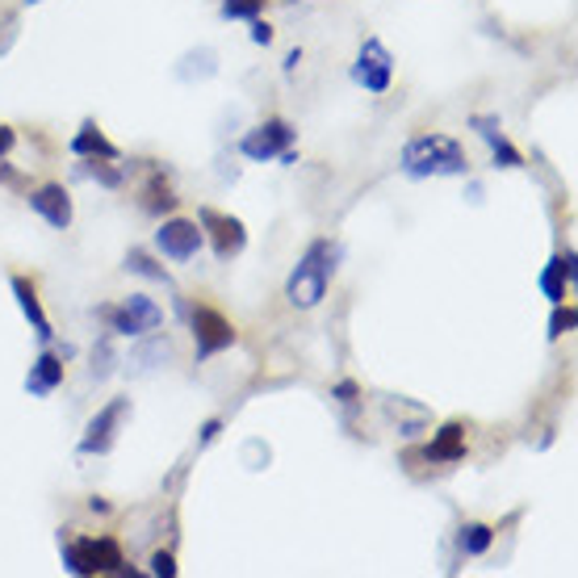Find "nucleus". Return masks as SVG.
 <instances>
[{
  "label": "nucleus",
  "mask_w": 578,
  "mask_h": 578,
  "mask_svg": "<svg viewBox=\"0 0 578 578\" xmlns=\"http://www.w3.org/2000/svg\"><path fill=\"white\" fill-rule=\"evenodd\" d=\"M96 314L105 319L109 336L126 339H143L164 327V307L155 298H147V293H130V298H122L118 307H96Z\"/></svg>",
  "instance_id": "nucleus-4"
},
{
  "label": "nucleus",
  "mask_w": 578,
  "mask_h": 578,
  "mask_svg": "<svg viewBox=\"0 0 578 578\" xmlns=\"http://www.w3.org/2000/svg\"><path fill=\"white\" fill-rule=\"evenodd\" d=\"M218 432H222V419H206V424H201V436H197V444H201V449L215 444Z\"/></svg>",
  "instance_id": "nucleus-28"
},
{
  "label": "nucleus",
  "mask_w": 578,
  "mask_h": 578,
  "mask_svg": "<svg viewBox=\"0 0 578 578\" xmlns=\"http://www.w3.org/2000/svg\"><path fill=\"white\" fill-rule=\"evenodd\" d=\"M495 545V529L490 524H478V520H470V524H461L458 532V550L465 557H482L486 550Z\"/></svg>",
  "instance_id": "nucleus-20"
},
{
  "label": "nucleus",
  "mask_w": 578,
  "mask_h": 578,
  "mask_svg": "<svg viewBox=\"0 0 578 578\" xmlns=\"http://www.w3.org/2000/svg\"><path fill=\"white\" fill-rule=\"evenodd\" d=\"M130 411H135L130 407V398H109V403L84 424V436H80L76 453H80V458H105V453H114L122 424L130 419Z\"/></svg>",
  "instance_id": "nucleus-5"
},
{
  "label": "nucleus",
  "mask_w": 578,
  "mask_h": 578,
  "mask_svg": "<svg viewBox=\"0 0 578 578\" xmlns=\"http://www.w3.org/2000/svg\"><path fill=\"white\" fill-rule=\"evenodd\" d=\"M298 63H302V50H289V55H286V76L298 72Z\"/></svg>",
  "instance_id": "nucleus-32"
},
{
  "label": "nucleus",
  "mask_w": 578,
  "mask_h": 578,
  "mask_svg": "<svg viewBox=\"0 0 578 578\" xmlns=\"http://www.w3.org/2000/svg\"><path fill=\"white\" fill-rule=\"evenodd\" d=\"M126 273H135V277H147V281H155V286H164L176 293V286H172V277H169V268L160 265L151 252H143V247H130L126 252Z\"/></svg>",
  "instance_id": "nucleus-18"
},
{
  "label": "nucleus",
  "mask_w": 578,
  "mask_h": 578,
  "mask_svg": "<svg viewBox=\"0 0 578 578\" xmlns=\"http://www.w3.org/2000/svg\"><path fill=\"white\" fill-rule=\"evenodd\" d=\"M25 201H30V210L43 218L47 227H55V231H68V227H72V218H76L72 193L63 189V185H43V189L30 193Z\"/></svg>",
  "instance_id": "nucleus-12"
},
{
  "label": "nucleus",
  "mask_w": 578,
  "mask_h": 578,
  "mask_svg": "<svg viewBox=\"0 0 578 578\" xmlns=\"http://www.w3.org/2000/svg\"><path fill=\"white\" fill-rule=\"evenodd\" d=\"M68 151H72L76 160H122V147L109 143V139H105V130H101L93 118L80 122V130L72 135Z\"/></svg>",
  "instance_id": "nucleus-15"
},
{
  "label": "nucleus",
  "mask_w": 578,
  "mask_h": 578,
  "mask_svg": "<svg viewBox=\"0 0 578 578\" xmlns=\"http://www.w3.org/2000/svg\"><path fill=\"white\" fill-rule=\"evenodd\" d=\"M465 449H470V444H465V424L449 419V424L432 436V444L424 449V458L436 461V465H453V461L465 458Z\"/></svg>",
  "instance_id": "nucleus-16"
},
{
  "label": "nucleus",
  "mask_w": 578,
  "mask_h": 578,
  "mask_svg": "<svg viewBox=\"0 0 578 578\" xmlns=\"http://www.w3.org/2000/svg\"><path fill=\"white\" fill-rule=\"evenodd\" d=\"M13 147H18V130H13V126H4V122H0V155H9V151H13Z\"/></svg>",
  "instance_id": "nucleus-30"
},
{
  "label": "nucleus",
  "mask_w": 578,
  "mask_h": 578,
  "mask_svg": "<svg viewBox=\"0 0 578 578\" xmlns=\"http://www.w3.org/2000/svg\"><path fill=\"white\" fill-rule=\"evenodd\" d=\"M261 4H265V0H222L218 13H222L227 22H252V18H261Z\"/></svg>",
  "instance_id": "nucleus-25"
},
{
  "label": "nucleus",
  "mask_w": 578,
  "mask_h": 578,
  "mask_svg": "<svg viewBox=\"0 0 578 578\" xmlns=\"http://www.w3.org/2000/svg\"><path fill=\"white\" fill-rule=\"evenodd\" d=\"M189 332H193V344H197V361H210L218 352L235 348V327L227 314H218L215 307H189Z\"/></svg>",
  "instance_id": "nucleus-6"
},
{
  "label": "nucleus",
  "mask_w": 578,
  "mask_h": 578,
  "mask_svg": "<svg viewBox=\"0 0 578 578\" xmlns=\"http://www.w3.org/2000/svg\"><path fill=\"white\" fill-rule=\"evenodd\" d=\"M293 139H298V130H293L286 118H268V122L252 126V130L243 135L240 151H243V160L265 164V160H277L286 147H293Z\"/></svg>",
  "instance_id": "nucleus-9"
},
{
  "label": "nucleus",
  "mask_w": 578,
  "mask_h": 578,
  "mask_svg": "<svg viewBox=\"0 0 578 578\" xmlns=\"http://www.w3.org/2000/svg\"><path fill=\"white\" fill-rule=\"evenodd\" d=\"M332 394H336L339 403H344V407H352V403H357V394H361V390H357V382H339L336 390H332Z\"/></svg>",
  "instance_id": "nucleus-29"
},
{
  "label": "nucleus",
  "mask_w": 578,
  "mask_h": 578,
  "mask_svg": "<svg viewBox=\"0 0 578 578\" xmlns=\"http://www.w3.org/2000/svg\"><path fill=\"white\" fill-rule=\"evenodd\" d=\"M169 357H172V339L151 336V339H147V344H143V348H139V352L130 357V361H135V369L143 373V369H155V365H151V361H169Z\"/></svg>",
  "instance_id": "nucleus-22"
},
{
  "label": "nucleus",
  "mask_w": 578,
  "mask_h": 578,
  "mask_svg": "<svg viewBox=\"0 0 578 578\" xmlns=\"http://www.w3.org/2000/svg\"><path fill=\"white\" fill-rule=\"evenodd\" d=\"M114 365H118V357H114V339L101 336L93 348V382H105V378L114 373Z\"/></svg>",
  "instance_id": "nucleus-23"
},
{
  "label": "nucleus",
  "mask_w": 578,
  "mask_h": 578,
  "mask_svg": "<svg viewBox=\"0 0 578 578\" xmlns=\"http://www.w3.org/2000/svg\"><path fill=\"white\" fill-rule=\"evenodd\" d=\"M403 172L411 181L428 176H470V155L453 135H415L403 147Z\"/></svg>",
  "instance_id": "nucleus-2"
},
{
  "label": "nucleus",
  "mask_w": 578,
  "mask_h": 578,
  "mask_svg": "<svg viewBox=\"0 0 578 578\" xmlns=\"http://www.w3.org/2000/svg\"><path fill=\"white\" fill-rule=\"evenodd\" d=\"M352 84H361L365 93L382 96L390 93V80H394V55L385 50L382 38H365L357 50V63H352Z\"/></svg>",
  "instance_id": "nucleus-7"
},
{
  "label": "nucleus",
  "mask_w": 578,
  "mask_h": 578,
  "mask_svg": "<svg viewBox=\"0 0 578 578\" xmlns=\"http://www.w3.org/2000/svg\"><path fill=\"white\" fill-rule=\"evenodd\" d=\"M63 385V357L59 352H50V344L34 357L30 365V373H25V394H34V398H47Z\"/></svg>",
  "instance_id": "nucleus-14"
},
{
  "label": "nucleus",
  "mask_w": 578,
  "mask_h": 578,
  "mask_svg": "<svg viewBox=\"0 0 578 578\" xmlns=\"http://www.w3.org/2000/svg\"><path fill=\"white\" fill-rule=\"evenodd\" d=\"M0 185H18V172L4 164V155H0Z\"/></svg>",
  "instance_id": "nucleus-31"
},
{
  "label": "nucleus",
  "mask_w": 578,
  "mask_h": 578,
  "mask_svg": "<svg viewBox=\"0 0 578 578\" xmlns=\"http://www.w3.org/2000/svg\"><path fill=\"white\" fill-rule=\"evenodd\" d=\"M139 206H143L147 215H169V210H176V193H172V185L164 181V172H151Z\"/></svg>",
  "instance_id": "nucleus-19"
},
{
  "label": "nucleus",
  "mask_w": 578,
  "mask_h": 578,
  "mask_svg": "<svg viewBox=\"0 0 578 578\" xmlns=\"http://www.w3.org/2000/svg\"><path fill=\"white\" fill-rule=\"evenodd\" d=\"M575 252H562V256H554L550 265H545V273L536 277V286H541V293L550 298V302H566V286L575 281Z\"/></svg>",
  "instance_id": "nucleus-17"
},
{
  "label": "nucleus",
  "mask_w": 578,
  "mask_h": 578,
  "mask_svg": "<svg viewBox=\"0 0 578 578\" xmlns=\"http://www.w3.org/2000/svg\"><path fill=\"white\" fill-rule=\"evenodd\" d=\"M25 4H43V0H25Z\"/></svg>",
  "instance_id": "nucleus-33"
},
{
  "label": "nucleus",
  "mask_w": 578,
  "mask_h": 578,
  "mask_svg": "<svg viewBox=\"0 0 578 578\" xmlns=\"http://www.w3.org/2000/svg\"><path fill=\"white\" fill-rule=\"evenodd\" d=\"M59 557L68 566V575H118L122 570V545L114 536H63L59 541Z\"/></svg>",
  "instance_id": "nucleus-3"
},
{
  "label": "nucleus",
  "mask_w": 578,
  "mask_h": 578,
  "mask_svg": "<svg viewBox=\"0 0 578 578\" xmlns=\"http://www.w3.org/2000/svg\"><path fill=\"white\" fill-rule=\"evenodd\" d=\"M151 575H155V578H176V557H172L169 550L151 554Z\"/></svg>",
  "instance_id": "nucleus-26"
},
{
  "label": "nucleus",
  "mask_w": 578,
  "mask_h": 578,
  "mask_svg": "<svg viewBox=\"0 0 578 578\" xmlns=\"http://www.w3.org/2000/svg\"><path fill=\"white\" fill-rule=\"evenodd\" d=\"M201 227L193 222V218H169V222H160V231H155V247H160V256L164 261H176V265H185L193 261L197 252H201Z\"/></svg>",
  "instance_id": "nucleus-10"
},
{
  "label": "nucleus",
  "mask_w": 578,
  "mask_h": 578,
  "mask_svg": "<svg viewBox=\"0 0 578 578\" xmlns=\"http://www.w3.org/2000/svg\"><path fill=\"white\" fill-rule=\"evenodd\" d=\"M247 25H252V34H247V38H252L256 47H273V38H277V34H273V25L261 22V18H252Z\"/></svg>",
  "instance_id": "nucleus-27"
},
{
  "label": "nucleus",
  "mask_w": 578,
  "mask_h": 578,
  "mask_svg": "<svg viewBox=\"0 0 578 578\" xmlns=\"http://www.w3.org/2000/svg\"><path fill=\"white\" fill-rule=\"evenodd\" d=\"M575 327H578V311H575V307H566V302H554V314H550V339L570 336Z\"/></svg>",
  "instance_id": "nucleus-24"
},
{
  "label": "nucleus",
  "mask_w": 578,
  "mask_h": 578,
  "mask_svg": "<svg viewBox=\"0 0 578 578\" xmlns=\"http://www.w3.org/2000/svg\"><path fill=\"white\" fill-rule=\"evenodd\" d=\"M9 289H13V298H18V311L25 314L30 332H34V336H38V344L47 348L50 339H55V327H50L47 311H43V302H38V289H34V281H30V277H13V281H9Z\"/></svg>",
  "instance_id": "nucleus-13"
},
{
  "label": "nucleus",
  "mask_w": 578,
  "mask_h": 578,
  "mask_svg": "<svg viewBox=\"0 0 578 578\" xmlns=\"http://www.w3.org/2000/svg\"><path fill=\"white\" fill-rule=\"evenodd\" d=\"M336 268H339V243L314 240L311 247L302 252V261L293 265V273H289V281H286L289 307L314 311V307L327 298V286H332Z\"/></svg>",
  "instance_id": "nucleus-1"
},
{
  "label": "nucleus",
  "mask_w": 578,
  "mask_h": 578,
  "mask_svg": "<svg viewBox=\"0 0 578 578\" xmlns=\"http://www.w3.org/2000/svg\"><path fill=\"white\" fill-rule=\"evenodd\" d=\"M109 164H118V160H80V176H89V181L105 185V189H118L122 181H126V172L109 169Z\"/></svg>",
  "instance_id": "nucleus-21"
},
{
  "label": "nucleus",
  "mask_w": 578,
  "mask_h": 578,
  "mask_svg": "<svg viewBox=\"0 0 578 578\" xmlns=\"http://www.w3.org/2000/svg\"><path fill=\"white\" fill-rule=\"evenodd\" d=\"M197 227H201V235H210L215 256L222 265H231L243 247H247V227H243V218H235V215H218L210 206H201V210H197Z\"/></svg>",
  "instance_id": "nucleus-8"
},
{
  "label": "nucleus",
  "mask_w": 578,
  "mask_h": 578,
  "mask_svg": "<svg viewBox=\"0 0 578 578\" xmlns=\"http://www.w3.org/2000/svg\"><path fill=\"white\" fill-rule=\"evenodd\" d=\"M470 130L478 135L482 143L490 147V160H495V169H524V155H520V147H511V139L504 135V122L495 118V114H474V118H470Z\"/></svg>",
  "instance_id": "nucleus-11"
}]
</instances>
